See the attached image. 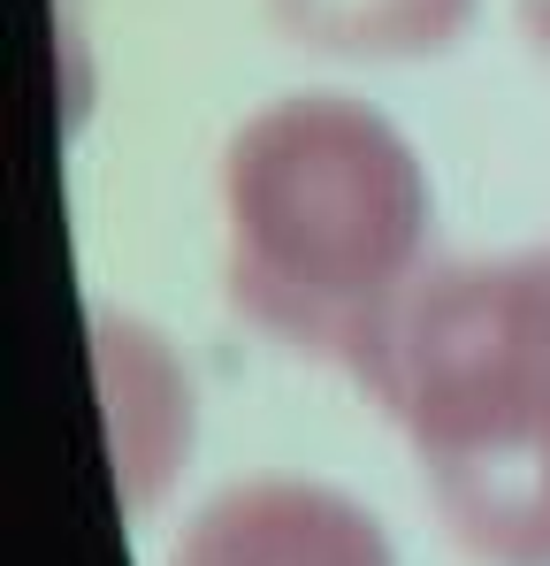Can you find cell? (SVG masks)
Masks as SVG:
<instances>
[{"mask_svg": "<svg viewBox=\"0 0 550 566\" xmlns=\"http://www.w3.org/2000/svg\"><path fill=\"white\" fill-rule=\"evenodd\" d=\"M169 566H398V544L374 505L321 474H245L183 521Z\"/></svg>", "mask_w": 550, "mask_h": 566, "instance_id": "obj_3", "label": "cell"}, {"mask_svg": "<svg viewBox=\"0 0 550 566\" xmlns=\"http://www.w3.org/2000/svg\"><path fill=\"white\" fill-rule=\"evenodd\" d=\"M360 390L474 566H550V245L436 261Z\"/></svg>", "mask_w": 550, "mask_h": 566, "instance_id": "obj_2", "label": "cell"}, {"mask_svg": "<svg viewBox=\"0 0 550 566\" xmlns=\"http://www.w3.org/2000/svg\"><path fill=\"white\" fill-rule=\"evenodd\" d=\"M230 306L298 360L360 382L398 306L436 269L421 146L345 85L261 99L214 169Z\"/></svg>", "mask_w": 550, "mask_h": 566, "instance_id": "obj_1", "label": "cell"}, {"mask_svg": "<svg viewBox=\"0 0 550 566\" xmlns=\"http://www.w3.org/2000/svg\"><path fill=\"white\" fill-rule=\"evenodd\" d=\"M92 382H99V413H107V460L115 490L130 513H154L183 482L199 452V382L191 360L177 353L169 329H154L130 306H92Z\"/></svg>", "mask_w": 550, "mask_h": 566, "instance_id": "obj_4", "label": "cell"}]
</instances>
